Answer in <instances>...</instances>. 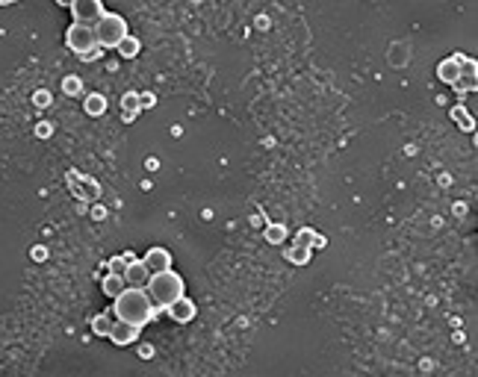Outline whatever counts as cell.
<instances>
[{"instance_id": "6da1fadb", "label": "cell", "mask_w": 478, "mask_h": 377, "mask_svg": "<svg viewBox=\"0 0 478 377\" xmlns=\"http://www.w3.org/2000/svg\"><path fill=\"white\" fill-rule=\"evenodd\" d=\"M113 316H116V321H125V325H133V327L142 330L154 316H157V307H154V301L148 298L145 289H130L127 286V289L116 298Z\"/></svg>"}, {"instance_id": "7a4b0ae2", "label": "cell", "mask_w": 478, "mask_h": 377, "mask_svg": "<svg viewBox=\"0 0 478 377\" xmlns=\"http://www.w3.org/2000/svg\"><path fill=\"white\" fill-rule=\"evenodd\" d=\"M183 289H186L183 277L177 271H172V269L160 271V274H151V280L145 286V292H148V298L154 301V307H157V309H169L174 301H181Z\"/></svg>"}, {"instance_id": "3957f363", "label": "cell", "mask_w": 478, "mask_h": 377, "mask_svg": "<svg viewBox=\"0 0 478 377\" xmlns=\"http://www.w3.org/2000/svg\"><path fill=\"white\" fill-rule=\"evenodd\" d=\"M65 44H68V50H74L80 59H95V57H101V44H98L95 27L71 24L68 32H65Z\"/></svg>"}, {"instance_id": "277c9868", "label": "cell", "mask_w": 478, "mask_h": 377, "mask_svg": "<svg viewBox=\"0 0 478 377\" xmlns=\"http://www.w3.org/2000/svg\"><path fill=\"white\" fill-rule=\"evenodd\" d=\"M95 36L101 48H118L127 39V21L118 12H104V18L95 24Z\"/></svg>"}, {"instance_id": "5b68a950", "label": "cell", "mask_w": 478, "mask_h": 377, "mask_svg": "<svg viewBox=\"0 0 478 377\" xmlns=\"http://www.w3.org/2000/svg\"><path fill=\"white\" fill-rule=\"evenodd\" d=\"M104 3L101 0H74L71 3V15H74V24H86V27H92L98 24V21L104 18Z\"/></svg>"}, {"instance_id": "8992f818", "label": "cell", "mask_w": 478, "mask_h": 377, "mask_svg": "<svg viewBox=\"0 0 478 377\" xmlns=\"http://www.w3.org/2000/svg\"><path fill=\"white\" fill-rule=\"evenodd\" d=\"M148 280H151V271L145 269V262L142 260H133L125 269V283L130 286V289H145Z\"/></svg>"}, {"instance_id": "52a82bcc", "label": "cell", "mask_w": 478, "mask_h": 377, "mask_svg": "<svg viewBox=\"0 0 478 377\" xmlns=\"http://www.w3.org/2000/svg\"><path fill=\"white\" fill-rule=\"evenodd\" d=\"M142 262H145V269L151 274H160V271H169L172 269V253L165 251V248H151Z\"/></svg>"}, {"instance_id": "ba28073f", "label": "cell", "mask_w": 478, "mask_h": 377, "mask_svg": "<svg viewBox=\"0 0 478 377\" xmlns=\"http://www.w3.org/2000/svg\"><path fill=\"white\" fill-rule=\"evenodd\" d=\"M195 313H198V307H195V301L192 298H181V301H174L172 307H169V316L177 321V325H189V321L195 318Z\"/></svg>"}, {"instance_id": "9c48e42d", "label": "cell", "mask_w": 478, "mask_h": 377, "mask_svg": "<svg viewBox=\"0 0 478 377\" xmlns=\"http://www.w3.org/2000/svg\"><path fill=\"white\" fill-rule=\"evenodd\" d=\"M475 59H466V57H461V74H458V83H454V88L458 92H472L475 88Z\"/></svg>"}, {"instance_id": "30bf717a", "label": "cell", "mask_w": 478, "mask_h": 377, "mask_svg": "<svg viewBox=\"0 0 478 377\" xmlns=\"http://www.w3.org/2000/svg\"><path fill=\"white\" fill-rule=\"evenodd\" d=\"M136 336H139V327L125 325V321H116L113 334H109V339H113L116 345H130V342H136Z\"/></svg>"}, {"instance_id": "8fae6325", "label": "cell", "mask_w": 478, "mask_h": 377, "mask_svg": "<svg viewBox=\"0 0 478 377\" xmlns=\"http://www.w3.org/2000/svg\"><path fill=\"white\" fill-rule=\"evenodd\" d=\"M458 74H461V57H452V59H443L440 68H437V77L443 83H458Z\"/></svg>"}, {"instance_id": "7c38bea8", "label": "cell", "mask_w": 478, "mask_h": 377, "mask_svg": "<svg viewBox=\"0 0 478 377\" xmlns=\"http://www.w3.org/2000/svg\"><path fill=\"white\" fill-rule=\"evenodd\" d=\"M101 289H104V295H109L116 301V298L127 289V283H125V277H121V274H107L104 283H101Z\"/></svg>"}, {"instance_id": "4fadbf2b", "label": "cell", "mask_w": 478, "mask_h": 377, "mask_svg": "<svg viewBox=\"0 0 478 377\" xmlns=\"http://www.w3.org/2000/svg\"><path fill=\"white\" fill-rule=\"evenodd\" d=\"M113 325H116L113 313H104V316H95V318H92L95 336H109V334H113Z\"/></svg>"}, {"instance_id": "5bb4252c", "label": "cell", "mask_w": 478, "mask_h": 377, "mask_svg": "<svg viewBox=\"0 0 478 377\" xmlns=\"http://www.w3.org/2000/svg\"><path fill=\"white\" fill-rule=\"evenodd\" d=\"M86 113L92 118H101L107 113V97L104 95H89L86 97Z\"/></svg>"}, {"instance_id": "9a60e30c", "label": "cell", "mask_w": 478, "mask_h": 377, "mask_svg": "<svg viewBox=\"0 0 478 377\" xmlns=\"http://www.w3.org/2000/svg\"><path fill=\"white\" fill-rule=\"evenodd\" d=\"M121 106H125V121H133V115H136L139 109H142L139 95H136V92H130V95L125 97V104H121Z\"/></svg>"}, {"instance_id": "2e32d148", "label": "cell", "mask_w": 478, "mask_h": 377, "mask_svg": "<svg viewBox=\"0 0 478 377\" xmlns=\"http://www.w3.org/2000/svg\"><path fill=\"white\" fill-rule=\"evenodd\" d=\"M116 50H118V53H121V57H125V59H133V57H136V53H139V41L133 39V36H127L125 41L118 44Z\"/></svg>"}, {"instance_id": "e0dca14e", "label": "cell", "mask_w": 478, "mask_h": 377, "mask_svg": "<svg viewBox=\"0 0 478 377\" xmlns=\"http://www.w3.org/2000/svg\"><path fill=\"white\" fill-rule=\"evenodd\" d=\"M295 245H298V248H310V245H322V239L316 236V233H313V230H307V227H304L302 233H298V239H295Z\"/></svg>"}, {"instance_id": "ac0fdd59", "label": "cell", "mask_w": 478, "mask_h": 377, "mask_svg": "<svg viewBox=\"0 0 478 377\" xmlns=\"http://www.w3.org/2000/svg\"><path fill=\"white\" fill-rule=\"evenodd\" d=\"M452 118L458 121V124H461L463 130H472V127H475L472 121H470V115H466V109H463V106H454V109H452Z\"/></svg>"}, {"instance_id": "d6986e66", "label": "cell", "mask_w": 478, "mask_h": 377, "mask_svg": "<svg viewBox=\"0 0 478 377\" xmlns=\"http://www.w3.org/2000/svg\"><path fill=\"white\" fill-rule=\"evenodd\" d=\"M284 236H286V230H284L281 224H272L269 230H266V239H269L272 245H281V242H284Z\"/></svg>"}, {"instance_id": "ffe728a7", "label": "cell", "mask_w": 478, "mask_h": 377, "mask_svg": "<svg viewBox=\"0 0 478 377\" xmlns=\"http://www.w3.org/2000/svg\"><path fill=\"white\" fill-rule=\"evenodd\" d=\"M290 260H293V262H298V265L307 262V260H310V248H298V245H295V248L290 251Z\"/></svg>"}, {"instance_id": "44dd1931", "label": "cell", "mask_w": 478, "mask_h": 377, "mask_svg": "<svg viewBox=\"0 0 478 377\" xmlns=\"http://www.w3.org/2000/svg\"><path fill=\"white\" fill-rule=\"evenodd\" d=\"M77 88H80V80H71L68 77V80H65V92H77Z\"/></svg>"}, {"instance_id": "7402d4cb", "label": "cell", "mask_w": 478, "mask_h": 377, "mask_svg": "<svg viewBox=\"0 0 478 377\" xmlns=\"http://www.w3.org/2000/svg\"><path fill=\"white\" fill-rule=\"evenodd\" d=\"M36 101H39V104H50V95H48V92H39Z\"/></svg>"}]
</instances>
